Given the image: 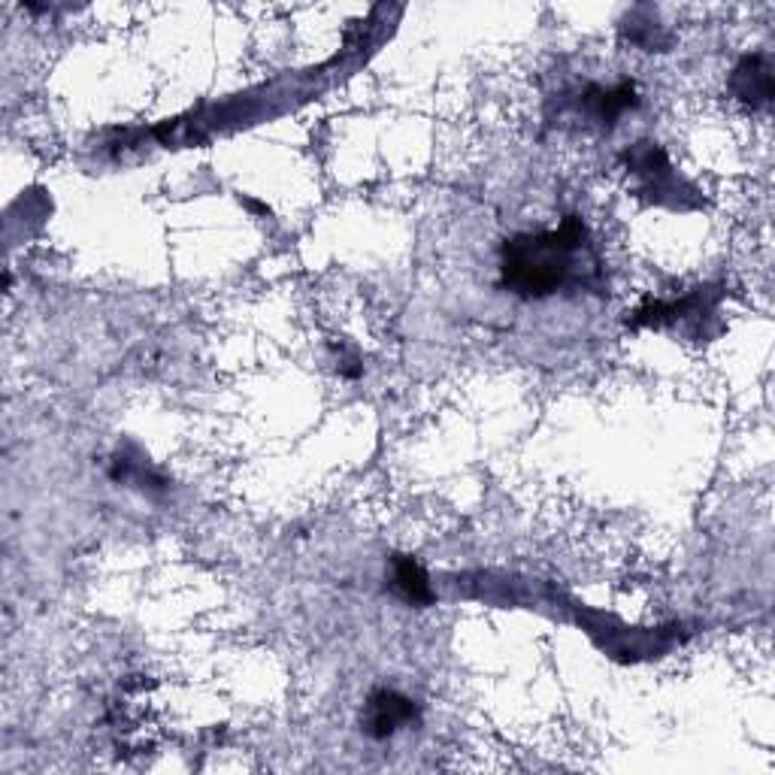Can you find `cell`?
Segmentation results:
<instances>
[{
	"label": "cell",
	"mask_w": 775,
	"mask_h": 775,
	"mask_svg": "<svg viewBox=\"0 0 775 775\" xmlns=\"http://www.w3.org/2000/svg\"><path fill=\"white\" fill-rule=\"evenodd\" d=\"M585 245V224L570 215L557 231L527 233L503 245V285L521 298H545L573 273V255Z\"/></svg>",
	"instance_id": "6da1fadb"
},
{
	"label": "cell",
	"mask_w": 775,
	"mask_h": 775,
	"mask_svg": "<svg viewBox=\"0 0 775 775\" xmlns=\"http://www.w3.org/2000/svg\"><path fill=\"white\" fill-rule=\"evenodd\" d=\"M415 718H419V706L410 697H403L397 691H376L373 697L366 699L364 731L373 739H387V736L403 731Z\"/></svg>",
	"instance_id": "7a4b0ae2"
},
{
	"label": "cell",
	"mask_w": 775,
	"mask_h": 775,
	"mask_svg": "<svg viewBox=\"0 0 775 775\" xmlns=\"http://www.w3.org/2000/svg\"><path fill=\"white\" fill-rule=\"evenodd\" d=\"M743 79L748 82V85L739 89V94H743L745 100L773 98V77H769V70H766L761 58H748V61L736 70V82H743Z\"/></svg>",
	"instance_id": "3957f363"
},
{
	"label": "cell",
	"mask_w": 775,
	"mask_h": 775,
	"mask_svg": "<svg viewBox=\"0 0 775 775\" xmlns=\"http://www.w3.org/2000/svg\"><path fill=\"white\" fill-rule=\"evenodd\" d=\"M394 582L403 591V597L412 603H427L431 600V587L427 578L419 570V564H412L410 557H397V570H394Z\"/></svg>",
	"instance_id": "277c9868"
}]
</instances>
